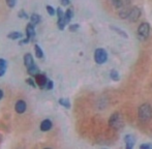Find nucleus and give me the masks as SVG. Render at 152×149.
Segmentation results:
<instances>
[{"label":"nucleus","instance_id":"obj_1","mask_svg":"<svg viewBox=\"0 0 152 149\" xmlns=\"http://www.w3.org/2000/svg\"><path fill=\"white\" fill-rule=\"evenodd\" d=\"M138 116L141 122H148L152 118V107L149 104H143L138 110Z\"/></svg>","mask_w":152,"mask_h":149},{"label":"nucleus","instance_id":"obj_2","mask_svg":"<svg viewBox=\"0 0 152 149\" xmlns=\"http://www.w3.org/2000/svg\"><path fill=\"white\" fill-rule=\"evenodd\" d=\"M123 118H122V115L120 113H113L112 116L109 119V125L115 131H119V129H121L123 127Z\"/></svg>","mask_w":152,"mask_h":149},{"label":"nucleus","instance_id":"obj_3","mask_svg":"<svg viewBox=\"0 0 152 149\" xmlns=\"http://www.w3.org/2000/svg\"><path fill=\"white\" fill-rule=\"evenodd\" d=\"M94 60L97 64H104L108 60V54H107L106 50L102 48H98L94 52Z\"/></svg>","mask_w":152,"mask_h":149},{"label":"nucleus","instance_id":"obj_4","mask_svg":"<svg viewBox=\"0 0 152 149\" xmlns=\"http://www.w3.org/2000/svg\"><path fill=\"white\" fill-rule=\"evenodd\" d=\"M150 33V26L148 23H142L138 28V35L141 39H146Z\"/></svg>","mask_w":152,"mask_h":149},{"label":"nucleus","instance_id":"obj_5","mask_svg":"<svg viewBox=\"0 0 152 149\" xmlns=\"http://www.w3.org/2000/svg\"><path fill=\"white\" fill-rule=\"evenodd\" d=\"M35 37V29H34V25H32L31 23H29L26 26V38L22 40V42H20V45L22 44H28L29 42H31Z\"/></svg>","mask_w":152,"mask_h":149},{"label":"nucleus","instance_id":"obj_6","mask_svg":"<svg viewBox=\"0 0 152 149\" xmlns=\"http://www.w3.org/2000/svg\"><path fill=\"white\" fill-rule=\"evenodd\" d=\"M57 16H58V20H57V25H58V28L60 30H63L65 28V26L67 25L65 21V16H64V12H62V9L60 7L57 8Z\"/></svg>","mask_w":152,"mask_h":149},{"label":"nucleus","instance_id":"obj_7","mask_svg":"<svg viewBox=\"0 0 152 149\" xmlns=\"http://www.w3.org/2000/svg\"><path fill=\"white\" fill-rule=\"evenodd\" d=\"M141 17V10L139 7H132L129 10V14H128L127 19L130 22H136L139 20V18Z\"/></svg>","mask_w":152,"mask_h":149},{"label":"nucleus","instance_id":"obj_8","mask_svg":"<svg viewBox=\"0 0 152 149\" xmlns=\"http://www.w3.org/2000/svg\"><path fill=\"white\" fill-rule=\"evenodd\" d=\"M35 82H36V84L40 87V88H44V87H46V85H47L48 78H47V76L45 74L39 73L35 76Z\"/></svg>","mask_w":152,"mask_h":149},{"label":"nucleus","instance_id":"obj_9","mask_svg":"<svg viewBox=\"0 0 152 149\" xmlns=\"http://www.w3.org/2000/svg\"><path fill=\"white\" fill-rule=\"evenodd\" d=\"M27 105L24 101H18L16 103V106H15V109H16V112L19 113V114H23L25 111H26Z\"/></svg>","mask_w":152,"mask_h":149},{"label":"nucleus","instance_id":"obj_10","mask_svg":"<svg viewBox=\"0 0 152 149\" xmlns=\"http://www.w3.org/2000/svg\"><path fill=\"white\" fill-rule=\"evenodd\" d=\"M125 145H126V148L127 149H132V147L134 146V143H136V139L132 135H126L125 138Z\"/></svg>","mask_w":152,"mask_h":149},{"label":"nucleus","instance_id":"obj_11","mask_svg":"<svg viewBox=\"0 0 152 149\" xmlns=\"http://www.w3.org/2000/svg\"><path fill=\"white\" fill-rule=\"evenodd\" d=\"M24 64L27 69H29L30 66L34 64V60H33V57L30 53H27V54L24 55Z\"/></svg>","mask_w":152,"mask_h":149},{"label":"nucleus","instance_id":"obj_12","mask_svg":"<svg viewBox=\"0 0 152 149\" xmlns=\"http://www.w3.org/2000/svg\"><path fill=\"white\" fill-rule=\"evenodd\" d=\"M52 129V121L49 119H45L42 123H40V131H48Z\"/></svg>","mask_w":152,"mask_h":149},{"label":"nucleus","instance_id":"obj_13","mask_svg":"<svg viewBox=\"0 0 152 149\" xmlns=\"http://www.w3.org/2000/svg\"><path fill=\"white\" fill-rule=\"evenodd\" d=\"M27 72H28V74H30V76H36L37 74H39V69H38L37 65L34 63L32 66L27 69Z\"/></svg>","mask_w":152,"mask_h":149},{"label":"nucleus","instance_id":"obj_14","mask_svg":"<svg viewBox=\"0 0 152 149\" xmlns=\"http://www.w3.org/2000/svg\"><path fill=\"white\" fill-rule=\"evenodd\" d=\"M40 22V16L37 14H32L30 16V23L32 25H36Z\"/></svg>","mask_w":152,"mask_h":149},{"label":"nucleus","instance_id":"obj_15","mask_svg":"<svg viewBox=\"0 0 152 149\" xmlns=\"http://www.w3.org/2000/svg\"><path fill=\"white\" fill-rule=\"evenodd\" d=\"M112 30H114L115 32H117L118 33L119 35H121L122 37H124V38H127L128 37V35L126 34V32L124 30H122V29H120V28H118V27H115V26H111L110 27Z\"/></svg>","mask_w":152,"mask_h":149},{"label":"nucleus","instance_id":"obj_16","mask_svg":"<svg viewBox=\"0 0 152 149\" xmlns=\"http://www.w3.org/2000/svg\"><path fill=\"white\" fill-rule=\"evenodd\" d=\"M64 16H65V21H66V23H69L70 22V20L72 19V17H74V12H72V8H68L67 10H66L65 12H64Z\"/></svg>","mask_w":152,"mask_h":149},{"label":"nucleus","instance_id":"obj_17","mask_svg":"<svg viewBox=\"0 0 152 149\" xmlns=\"http://www.w3.org/2000/svg\"><path fill=\"white\" fill-rule=\"evenodd\" d=\"M23 37V34L19 31H14V32H10L8 33L7 37L10 38V39H18V38H21Z\"/></svg>","mask_w":152,"mask_h":149},{"label":"nucleus","instance_id":"obj_18","mask_svg":"<svg viewBox=\"0 0 152 149\" xmlns=\"http://www.w3.org/2000/svg\"><path fill=\"white\" fill-rule=\"evenodd\" d=\"M6 61L4 59H0V77H2L5 74L6 71Z\"/></svg>","mask_w":152,"mask_h":149},{"label":"nucleus","instance_id":"obj_19","mask_svg":"<svg viewBox=\"0 0 152 149\" xmlns=\"http://www.w3.org/2000/svg\"><path fill=\"white\" fill-rule=\"evenodd\" d=\"M34 50H35V55L38 59H40V58L44 57V52H42V48H40L38 45H35V46H34Z\"/></svg>","mask_w":152,"mask_h":149},{"label":"nucleus","instance_id":"obj_20","mask_svg":"<svg viewBox=\"0 0 152 149\" xmlns=\"http://www.w3.org/2000/svg\"><path fill=\"white\" fill-rule=\"evenodd\" d=\"M59 104L61 106H63L64 108H66V109H69L70 108V103L67 99H59Z\"/></svg>","mask_w":152,"mask_h":149},{"label":"nucleus","instance_id":"obj_21","mask_svg":"<svg viewBox=\"0 0 152 149\" xmlns=\"http://www.w3.org/2000/svg\"><path fill=\"white\" fill-rule=\"evenodd\" d=\"M110 77H111V79H112L113 81H119V79H120V77H119V73L117 71H115V69L111 71Z\"/></svg>","mask_w":152,"mask_h":149},{"label":"nucleus","instance_id":"obj_22","mask_svg":"<svg viewBox=\"0 0 152 149\" xmlns=\"http://www.w3.org/2000/svg\"><path fill=\"white\" fill-rule=\"evenodd\" d=\"M112 1V4L114 5V7H116V8H120L123 6V0H111Z\"/></svg>","mask_w":152,"mask_h":149},{"label":"nucleus","instance_id":"obj_23","mask_svg":"<svg viewBox=\"0 0 152 149\" xmlns=\"http://www.w3.org/2000/svg\"><path fill=\"white\" fill-rule=\"evenodd\" d=\"M46 9H47V12H48V14L50 15V16H54V15L57 12L56 10L54 9V7H53V6H51V5H47Z\"/></svg>","mask_w":152,"mask_h":149},{"label":"nucleus","instance_id":"obj_24","mask_svg":"<svg viewBox=\"0 0 152 149\" xmlns=\"http://www.w3.org/2000/svg\"><path fill=\"white\" fill-rule=\"evenodd\" d=\"M18 17L19 18H24V19H27L28 18V15L26 14V12L25 10H20V12H18Z\"/></svg>","mask_w":152,"mask_h":149},{"label":"nucleus","instance_id":"obj_25","mask_svg":"<svg viewBox=\"0 0 152 149\" xmlns=\"http://www.w3.org/2000/svg\"><path fill=\"white\" fill-rule=\"evenodd\" d=\"M16 3H17V0H6V4H7L10 8L15 7V6H16Z\"/></svg>","mask_w":152,"mask_h":149},{"label":"nucleus","instance_id":"obj_26","mask_svg":"<svg viewBox=\"0 0 152 149\" xmlns=\"http://www.w3.org/2000/svg\"><path fill=\"white\" fill-rule=\"evenodd\" d=\"M53 81L52 80H48V82H47V85H46V89L47 90H51V89H53Z\"/></svg>","mask_w":152,"mask_h":149},{"label":"nucleus","instance_id":"obj_27","mask_svg":"<svg viewBox=\"0 0 152 149\" xmlns=\"http://www.w3.org/2000/svg\"><path fill=\"white\" fill-rule=\"evenodd\" d=\"M26 82H27V84H28V85H30L31 87H35V86H36V85H35V83H34V81L32 80L31 78L26 79Z\"/></svg>","mask_w":152,"mask_h":149},{"label":"nucleus","instance_id":"obj_28","mask_svg":"<svg viewBox=\"0 0 152 149\" xmlns=\"http://www.w3.org/2000/svg\"><path fill=\"white\" fill-rule=\"evenodd\" d=\"M79 24H74V25H70L69 26V30L70 31H76V30H78L79 29Z\"/></svg>","mask_w":152,"mask_h":149},{"label":"nucleus","instance_id":"obj_29","mask_svg":"<svg viewBox=\"0 0 152 149\" xmlns=\"http://www.w3.org/2000/svg\"><path fill=\"white\" fill-rule=\"evenodd\" d=\"M141 149H151L152 148V145L151 144H142V145L140 146Z\"/></svg>","mask_w":152,"mask_h":149},{"label":"nucleus","instance_id":"obj_30","mask_svg":"<svg viewBox=\"0 0 152 149\" xmlns=\"http://www.w3.org/2000/svg\"><path fill=\"white\" fill-rule=\"evenodd\" d=\"M69 2H70V0H61V4H62V5H64V6L68 5V4H69Z\"/></svg>","mask_w":152,"mask_h":149},{"label":"nucleus","instance_id":"obj_31","mask_svg":"<svg viewBox=\"0 0 152 149\" xmlns=\"http://www.w3.org/2000/svg\"><path fill=\"white\" fill-rule=\"evenodd\" d=\"M2 97H3V91H2L1 89H0V99H1Z\"/></svg>","mask_w":152,"mask_h":149}]
</instances>
